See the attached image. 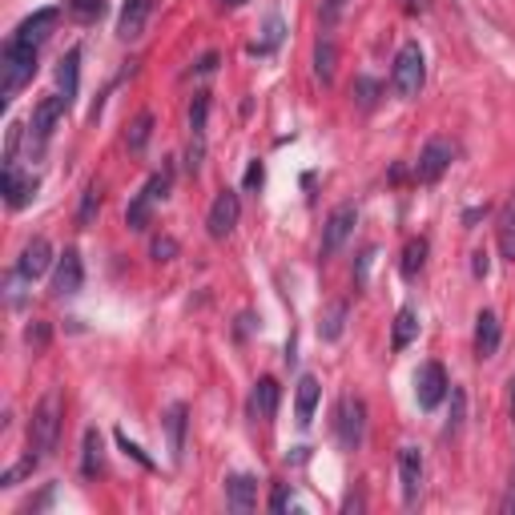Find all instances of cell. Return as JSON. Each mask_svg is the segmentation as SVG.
Segmentation results:
<instances>
[{
  "instance_id": "14",
  "label": "cell",
  "mask_w": 515,
  "mask_h": 515,
  "mask_svg": "<svg viewBox=\"0 0 515 515\" xmlns=\"http://www.w3.org/2000/svg\"><path fill=\"white\" fill-rule=\"evenodd\" d=\"M36 193V177L33 174H20L17 166H4V201L9 210H25L28 201Z\"/></svg>"
},
{
  "instance_id": "5",
  "label": "cell",
  "mask_w": 515,
  "mask_h": 515,
  "mask_svg": "<svg viewBox=\"0 0 515 515\" xmlns=\"http://www.w3.org/2000/svg\"><path fill=\"white\" fill-rule=\"evenodd\" d=\"M334 431H339L342 451H355L363 443V431H367V402L358 394H347L339 402V419H334Z\"/></svg>"
},
{
  "instance_id": "7",
  "label": "cell",
  "mask_w": 515,
  "mask_h": 515,
  "mask_svg": "<svg viewBox=\"0 0 515 515\" xmlns=\"http://www.w3.org/2000/svg\"><path fill=\"white\" fill-rule=\"evenodd\" d=\"M355 222H358V210L350 206V201H342L339 210L326 218V226H323V246H318V254L323 258H334V254L347 246V238L355 234Z\"/></svg>"
},
{
  "instance_id": "26",
  "label": "cell",
  "mask_w": 515,
  "mask_h": 515,
  "mask_svg": "<svg viewBox=\"0 0 515 515\" xmlns=\"http://www.w3.org/2000/svg\"><path fill=\"white\" fill-rule=\"evenodd\" d=\"M378 93H383V85H378L375 77H355V85H350V101H355L358 109H375Z\"/></svg>"
},
{
  "instance_id": "36",
  "label": "cell",
  "mask_w": 515,
  "mask_h": 515,
  "mask_svg": "<svg viewBox=\"0 0 515 515\" xmlns=\"http://www.w3.org/2000/svg\"><path fill=\"white\" fill-rule=\"evenodd\" d=\"M463 407H467V394H463V386H451V423H447V431H459L463 423Z\"/></svg>"
},
{
  "instance_id": "18",
  "label": "cell",
  "mask_w": 515,
  "mask_h": 515,
  "mask_svg": "<svg viewBox=\"0 0 515 515\" xmlns=\"http://www.w3.org/2000/svg\"><path fill=\"white\" fill-rule=\"evenodd\" d=\"M495 350H499V315L495 310H480V318H475V355L495 358Z\"/></svg>"
},
{
  "instance_id": "33",
  "label": "cell",
  "mask_w": 515,
  "mask_h": 515,
  "mask_svg": "<svg viewBox=\"0 0 515 515\" xmlns=\"http://www.w3.org/2000/svg\"><path fill=\"white\" fill-rule=\"evenodd\" d=\"M206 113H210V97L198 93V97H193V105H190V129H193V137H206Z\"/></svg>"
},
{
  "instance_id": "12",
  "label": "cell",
  "mask_w": 515,
  "mask_h": 515,
  "mask_svg": "<svg viewBox=\"0 0 515 515\" xmlns=\"http://www.w3.org/2000/svg\"><path fill=\"white\" fill-rule=\"evenodd\" d=\"M65 109H69V97H61V93L41 97V101H36V109H33V137L36 141L49 137V133L57 129V121L65 117Z\"/></svg>"
},
{
  "instance_id": "6",
  "label": "cell",
  "mask_w": 515,
  "mask_h": 515,
  "mask_svg": "<svg viewBox=\"0 0 515 515\" xmlns=\"http://www.w3.org/2000/svg\"><path fill=\"white\" fill-rule=\"evenodd\" d=\"M455 161V145L447 137H431L427 145H423V153H419V161H415V182H423V185H435L439 177L447 174V166Z\"/></svg>"
},
{
  "instance_id": "25",
  "label": "cell",
  "mask_w": 515,
  "mask_h": 515,
  "mask_svg": "<svg viewBox=\"0 0 515 515\" xmlns=\"http://www.w3.org/2000/svg\"><path fill=\"white\" fill-rule=\"evenodd\" d=\"M334 61H339L334 41H318L315 44V77L323 81V85H331V81H334Z\"/></svg>"
},
{
  "instance_id": "28",
  "label": "cell",
  "mask_w": 515,
  "mask_h": 515,
  "mask_svg": "<svg viewBox=\"0 0 515 515\" xmlns=\"http://www.w3.org/2000/svg\"><path fill=\"white\" fill-rule=\"evenodd\" d=\"M77 65H81V49H69V57H65L61 69H57V81H61L69 101H73V93H77Z\"/></svg>"
},
{
  "instance_id": "31",
  "label": "cell",
  "mask_w": 515,
  "mask_h": 515,
  "mask_svg": "<svg viewBox=\"0 0 515 515\" xmlns=\"http://www.w3.org/2000/svg\"><path fill=\"white\" fill-rule=\"evenodd\" d=\"M149 129H153V113H137L129 125V133H125V145L129 149H141L149 141Z\"/></svg>"
},
{
  "instance_id": "42",
  "label": "cell",
  "mask_w": 515,
  "mask_h": 515,
  "mask_svg": "<svg viewBox=\"0 0 515 515\" xmlns=\"http://www.w3.org/2000/svg\"><path fill=\"white\" fill-rule=\"evenodd\" d=\"M28 342H36V347H44V342H49V326H44V323L28 326Z\"/></svg>"
},
{
  "instance_id": "21",
  "label": "cell",
  "mask_w": 515,
  "mask_h": 515,
  "mask_svg": "<svg viewBox=\"0 0 515 515\" xmlns=\"http://www.w3.org/2000/svg\"><path fill=\"white\" fill-rule=\"evenodd\" d=\"M318 394H323V386H318V378L315 375H302L298 378V399H294V415H298V423H310L315 419V407H318Z\"/></svg>"
},
{
  "instance_id": "40",
  "label": "cell",
  "mask_w": 515,
  "mask_h": 515,
  "mask_svg": "<svg viewBox=\"0 0 515 515\" xmlns=\"http://www.w3.org/2000/svg\"><path fill=\"white\" fill-rule=\"evenodd\" d=\"M286 503H290V491H286V488H274V495H270V511H286Z\"/></svg>"
},
{
  "instance_id": "24",
  "label": "cell",
  "mask_w": 515,
  "mask_h": 515,
  "mask_svg": "<svg viewBox=\"0 0 515 515\" xmlns=\"http://www.w3.org/2000/svg\"><path fill=\"white\" fill-rule=\"evenodd\" d=\"M423 262H427V238H410L407 246H402V278H419Z\"/></svg>"
},
{
  "instance_id": "10",
  "label": "cell",
  "mask_w": 515,
  "mask_h": 515,
  "mask_svg": "<svg viewBox=\"0 0 515 515\" xmlns=\"http://www.w3.org/2000/svg\"><path fill=\"white\" fill-rule=\"evenodd\" d=\"M49 266H53V246L44 242V238H33V242L20 250V258H17V278L36 282Z\"/></svg>"
},
{
  "instance_id": "32",
  "label": "cell",
  "mask_w": 515,
  "mask_h": 515,
  "mask_svg": "<svg viewBox=\"0 0 515 515\" xmlns=\"http://www.w3.org/2000/svg\"><path fill=\"white\" fill-rule=\"evenodd\" d=\"M105 12V0H69V17L81 20V25H89V20H97Z\"/></svg>"
},
{
  "instance_id": "1",
  "label": "cell",
  "mask_w": 515,
  "mask_h": 515,
  "mask_svg": "<svg viewBox=\"0 0 515 515\" xmlns=\"http://www.w3.org/2000/svg\"><path fill=\"white\" fill-rule=\"evenodd\" d=\"M61 419H65V399L61 391H44L41 402L33 407V419H28V451L33 455H49L57 447V435H61Z\"/></svg>"
},
{
  "instance_id": "44",
  "label": "cell",
  "mask_w": 515,
  "mask_h": 515,
  "mask_svg": "<svg viewBox=\"0 0 515 515\" xmlns=\"http://www.w3.org/2000/svg\"><path fill=\"white\" fill-rule=\"evenodd\" d=\"M511 419H515V375H511Z\"/></svg>"
},
{
  "instance_id": "41",
  "label": "cell",
  "mask_w": 515,
  "mask_h": 515,
  "mask_svg": "<svg viewBox=\"0 0 515 515\" xmlns=\"http://www.w3.org/2000/svg\"><path fill=\"white\" fill-rule=\"evenodd\" d=\"M472 270H475V278H488V254L483 250L472 254Z\"/></svg>"
},
{
  "instance_id": "16",
  "label": "cell",
  "mask_w": 515,
  "mask_h": 515,
  "mask_svg": "<svg viewBox=\"0 0 515 515\" xmlns=\"http://www.w3.org/2000/svg\"><path fill=\"white\" fill-rule=\"evenodd\" d=\"M53 25H57V9H41V12H33L28 20H20L17 25V33H12V41H20V44H41L44 36L53 33Z\"/></svg>"
},
{
  "instance_id": "8",
  "label": "cell",
  "mask_w": 515,
  "mask_h": 515,
  "mask_svg": "<svg viewBox=\"0 0 515 515\" xmlns=\"http://www.w3.org/2000/svg\"><path fill=\"white\" fill-rule=\"evenodd\" d=\"M447 391H451V383H447L443 363H423L419 375H415V399H419V407L435 410L447 399Z\"/></svg>"
},
{
  "instance_id": "39",
  "label": "cell",
  "mask_w": 515,
  "mask_h": 515,
  "mask_svg": "<svg viewBox=\"0 0 515 515\" xmlns=\"http://www.w3.org/2000/svg\"><path fill=\"white\" fill-rule=\"evenodd\" d=\"M262 161H250V169H246V190H258L262 185Z\"/></svg>"
},
{
  "instance_id": "43",
  "label": "cell",
  "mask_w": 515,
  "mask_h": 515,
  "mask_svg": "<svg viewBox=\"0 0 515 515\" xmlns=\"http://www.w3.org/2000/svg\"><path fill=\"white\" fill-rule=\"evenodd\" d=\"M214 65H218V53H210V57H201V65H198V73H210Z\"/></svg>"
},
{
  "instance_id": "13",
  "label": "cell",
  "mask_w": 515,
  "mask_h": 515,
  "mask_svg": "<svg viewBox=\"0 0 515 515\" xmlns=\"http://www.w3.org/2000/svg\"><path fill=\"white\" fill-rule=\"evenodd\" d=\"M85 282V266H81V254L77 250H65V258L57 262V274H53V294L57 298H73Z\"/></svg>"
},
{
  "instance_id": "37",
  "label": "cell",
  "mask_w": 515,
  "mask_h": 515,
  "mask_svg": "<svg viewBox=\"0 0 515 515\" xmlns=\"http://www.w3.org/2000/svg\"><path fill=\"white\" fill-rule=\"evenodd\" d=\"M342 9H347V0H326V4H323V25L331 28L334 20L342 17Z\"/></svg>"
},
{
  "instance_id": "2",
  "label": "cell",
  "mask_w": 515,
  "mask_h": 515,
  "mask_svg": "<svg viewBox=\"0 0 515 515\" xmlns=\"http://www.w3.org/2000/svg\"><path fill=\"white\" fill-rule=\"evenodd\" d=\"M33 73H36V49L9 36L4 41V53H0V101H12L33 81Z\"/></svg>"
},
{
  "instance_id": "19",
  "label": "cell",
  "mask_w": 515,
  "mask_h": 515,
  "mask_svg": "<svg viewBox=\"0 0 515 515\" xmlns=\"http://www.w3.org/2000/svg\"><path fill=\"white\" fill-rule=\"evenodd\" d=\"M278 399H282V386L274 383V378H258V386H254V394H250L254 419L270 423V419H274V410H278Z\"/></svg>"
},
{
  "instance_id": "27",
  "label": "cell",
  "mask_w": 515,
  "mask_h": 515,
  "mask_svg": "<svg viewBox=\"0 0 515 515\" xmlns=\"http://www.w3.org/2000/svg\"><path fill=\"white\" fill-rule=\"evenodd\" d=\"M342 323H347V302H334L323 315V323H318V334H323L326 342H334L342 334Z\"/></svg>"
},
{
  "instance_id": "22",
  "label": "cell",
  "mask_w": 515,
  "mask_h": 515,
  "mask_svg": "<svg viewBox=\"0 0 515 515\" xmlns=\"http://www.w3.org/2000/svg\"><path fill=\"white\" fill-rule=\"evenodd\" d=\"M166 435H169V455H174V463H182V451H185V407H182V402L169 407Z\"/></svg>"
},
{
  "instance_id": "34",
  "label": "cell",
  "mask_w": 515,
  "mask_h": 515,
  "mask_svg": "<svg viewBox=\"0 0 515 515\" xmlns=\"http://www.w3.org/2000/svg\"><path fill=\"white\" fill-rule=\"evenodd\" d=\"M97 206H101V190H97V185H89L85 198H81V210H77V222H81V226H89V222H93Z\"/></svg>"
},
{
  "instance_id": "38",
  "label": "cell",
  "mask_w": 515,
  "mask_h": 515,
  "mask_svg": "<svg viewBox=\"0 0 515 515\" xmlns=\"http://www.w3.org/2000/svg\"><path fill=\"white\" fill-rule=\"evenodd\" d=\"M117 443H121V447H125V451H129V455H133V459H137V463H141V467H153V459H149V455H145V451H141V447H137V443H129V439H125V435H117Z\"/></svg>"
},
{
  "instance_id": "35",
  "label": "cell",
  "mask_w": 515,
  "mask_h": 515,
  "mask_svg": "<svg viewBox=\"0 0 515 515\" xmlns=\"http://www.w3.org/2000/svg\"><path fill=\"white\" fill-rule=\"evenodd\" d=\"M149 254H153V262H174L177 242L174 238H153V242H149Z\"/></svg>"
},
{
  "instance_id": "30",
  "label": "cell",
  "mask_w": 515,
  "mask_h": 515,
  "mask_svg": "<svg viewBox=\"0 0 515 515\" xmlns=\"http://www.w3.org/2000/svg\"><path fill=\"white\" fill-rule=\"evenodd\" d=\"M36 463H41V455H33V451H28L25 459H20V463H12L9 472L0 475V488H17V483L25 480V475H33V472H36Z\"/></svg>"
},
{
  "instance_id": "4",
  "label": "cell",
  "mask_w": 515,
  "mask_h": 515,
  "mask_svg": "<svg viewBox=\"0 0 515 515\" xmlns=\"http://www.w3.org/2000/svg\"><path fill=\"white\" fill-rule=\"evenodd\" d=\"M166 193H169V169H161V174L149 177L145 190L129 201V210H125V226H129V230H145L153 206H158V201H166Z\"/></svg>"
},
{
  "instance_id": "46",
  "label": "cell",
  "mask_w": 515,
  "mask_h": 515,
  "mask_svg": "<svg viewBox=\"0 0 515 515\" xmlns=\"http://www.w3.org/2000/svg\"><path fill=\"white\" fill-rule=\"evenodd\" d=\"M226 4H230V9H242V4H246V0H226Z\"/></svg>"
},
{
  "instance_id": "23",
  "label": "cell",
  "mask_w": 515,
  "mask_h": 515,
  "mask_svg": "<svg viewBox=\"0 0 515 515\" xmlns=\"http://www.w3.org/2000/svg\"><path fill=\"white\" fill-rule=\"evenodd\" d=\"M419 334V315L410 310V306H402L399 315H394V334H391V347L394 350H402V347H410V339Z\"/></svg>"
},
{
  "instance_id": "9",
  "label": "cell",
  "mask_w": 515,
  "mask_h": 515,
  "mask_svg": "<svg viewBox=\"0 0 515 515\" xmlns=\"http://www.w3.org/2000/svg\"><path fill=\"white\" fill-rule=\"evenodd\" d=\"M238 214H242V201H238L234 190H222L218 198H214L210 206V218H206V226H210V238H230L238 226Z\"/></svg>"
},
{
  "instance_id": "20",
  "label": "cell",
  "mask_w": 515,
  "mask_h": 515,
  "mask_svg": "<svg viewBox=\"0 0 515 515\" xmlns=\"http://www.w3.org/2000/svg\"><path fill=\"white\" fill-rule=\"evenodd\" d=\"M495 242H499V254H503L507 262H515V193L503 201V210H499Z\"/></svg>"
},
{
  "instance_id": "3",
  "label": "cell",
  "mask_w": 515,
  "mask_h": 515,
  "mask_svg": "<svg viewBox=\"0 0 515 515\" xmlns=\"http://www.w3.org/2000/svg\"><path fill=\"white\" fill-rule=\"evenodd\" d=\"M423 81H427V57H423L419 44L410 41V44H402L399 57H394L391 85H394V93H399L402 101H410V97H419Z\"/></svg>"
},
{
  "instance_id": "29",
  "label": "cell",
  "mask_w": 515,
  "mask_h": 515,
  "mask_svg": "<svg viewBox=\"0 0 515 515\" xmlns=\"http://www.w3.org/2000/svg\"><path fill=\"white\" fill-rule=\"evenodd\" d=\"M81 472H85V475L101 472V435H97V431H85V455H81Z\"/></svg>"
},
{
  "instance_id": "11",
  "label": "cell",
  "mask_w": 515,
  "mask_h": 515,
  "mask_svg": "<svg viewBox=\"0 0 515 515\" xmlns=\"http://www.w3.org/2000/svg\"><path fill=\"white\" fill-rule=\"evenodd\" d=\"M399 480H402V499H407V503H419V491H423V455H419V447H402L399 451Z\"/></svg>"
},
{
  "instance_id": "15",
  "label": "cell",
  "mask_w": 515,
  "mask_h": 515,
  "mask_svg": "<svg viewBox=\"0 0 515 515\" xmlns=\"http://www.w3.org/2000/svg\"><path fill=\"white\" fill-rule=\"evenodd\" d=\"M149 12H153V0H125L121 20H117V36H121V41H137V36L145 33Z\"/></svg>"
},
{
  "instance_id": "45",
  "label": "cell",
  "mask_w": 515,
  "mask_h": 515,
  "mask_svg": "<svg viewBox=\"0 0 515 515\" xmlns=\"http://www.w3.org/2000/svg\"><path fill=\"white\" fill-rule=\"evenodd\" d=\"M407 4H410V9H423V4H427V0H407Z\"/></svg>"
},
{
  "instance_id": "17",
  "label": "cell",
  "mask_w": 515,
  "mask_h": 515,
  "mask_svg": "<svg viewBox=\"0 0 515 515\" xmlns=\"http://www.w3.org/2000/svg\"><path fill=\"white\" fill-rule=\"evenodd\" d=\"M226 503L234 507L238 515L254 511V503H258V480H250V475H230L226 480Z\"/></svg>"
}]
</instances>
